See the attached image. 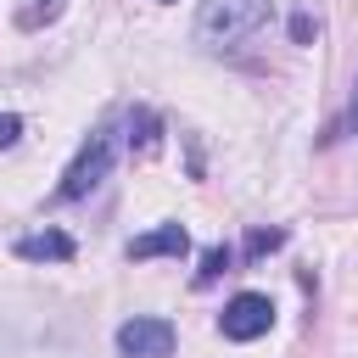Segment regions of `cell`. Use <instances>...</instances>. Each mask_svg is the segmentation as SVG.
I'll return each instance as SVG.
<instances>
[{"label":"cell","mask_w":358,"mask_h":358,"mask_svg":"<svg viewBox=\"0 0 358 358\" xmlns=\"http://www.w3.org/2000/svg\"><path fill=\"white\" fill-rule=\"evenodd\" d=\"M268 22V0H201L196 6V39L201 45H235Z\"/></svg>","instance_id":"cell-1"},{"label":"cell","mask_w":358,"mask_h":358,"mask_svg":"<svg viewBox=\"0 0 358 358\" xmlns=\"http://www.w3.org/2000/svg\"><path fill=\"white\" fill-rule=\"evenodd\" d=\"M112 162H117V134L112 129H95L84 145H78V157H73V168L62 173V185H56V201H84L106 173H112Z\"/></svg>","instance_id":"cell-2"},{"label":"cell","mask_w":358,"mask_h":358,"mask_svg":"<svg viewBox=\"0 0 358 358\" xmlns=\"http://www.w3.org/2000/svg\"><path fill=\"white\" fill-rule=\"evenodd\" d=\"M218 330H224L229 341H257V336H268V330H274V302H268L263 291H241V296H229V302H224Z\"/></svg>","instance_id":"cell-3"},{"label":"cell","mask_w":358,"mask_h":358,"mask_svg":"<svg viewBox=\"0 0 358 358\" xmlns=\"http://www.w3.org/2000/svg\"><path fill=\"white\" fill-rule=\"evenodd\" d=\"M117 352L123 358H168L173 352V324L168 319H129L123 330H117Z\"/></svg>","instance_id":"cell-4"},{"label":"cell","mask_w":358,"mask_h":358,"mask_svg":"<svg viewBox=\"0 0 358 358\" xmlns=\"http://www.w3.org/2000/svg\"><path fill=\"white\" fill-rule=\"evenodd\" d=\"M185 252H190L185 224H157V229H145V235L129 241V257L134 263H145V257H185Z\"/></svg>","instance_id":"cell-5"},{"label":"cell","mask_w":358,"mask_h":358,"mask_svg":"<svg viewBox=\"0 0 358 358\" xmlns=\"http://www.w3.org/2000/svg\"><path fill=\"white\" fill-rule=\"evenodd\" d=\"M11 252L28 257V263H67V257L78 252V241H73L67 229H39V235H22Z\"/></svg>","instance_id":"cell-6"},{"label":"cell","mask_w":358,"mask_h":358,"mask_svg":"<svg viewBox=\"0 0 358 358\" xmlns=\"http://www.w3.org/2000/svg\"><path fill=\"white\" fill-rule=\"evenodd\" d=\"M157 140H162L157 112H151V106H134V112H129V145H134V151H157Z\"/></svg>","instance_id":"cell-7"},{"label":"cell","mask_w":358,"mask_h":358,"mask_svg":"<svg viewBox=\"0 0 358 358\" xmlns=\"http://www.w3.org/2000/svg\"><path fill=\"white\" fill-rule=\"evenodd\" d=\"M229 263H235V252H229V246H213V252L201 257V268H196V285H213L218 274H229Z\"/></svg>","instance_id":"cell-8"},{"label":"cell","mask_w":358,"mask_h":358,"mask_svg":"<svg viewBox=\"0 0 358 358\" xmlns=\"http://www.w3.org/2000/svg\"><path fill=\"white\" fill-rule=\"evenodd\" d=\"M285 246V229H252L246 235V257H268V252H280Z\"/></svg>","instance_id":"cell-9"},{"label":"cell","mask_w":358,"mask_h":358,"mask_svg":"<svg viewBox=\"0 0 358 358\" xmlns=\"http://www.w3.org/2000/svg\"><path fill=\"white\" fill-rule=\"evenodd\" d=\"M313 34H319V22H313L308 11H296V17H291V39H296V45H308Z\"/></svg>","instance_id":"cell-10"},{"label":"cell","mask_w":358,"mask_h":358,"mask_svg":"<svg viewBox=\"0 0 358 358\" xmlns=\"http://www.w3.org/2000/svg\"><path fill=\"white\" fill-rule=\"evenodd\" d=\"M22 140V117L17 112H0V145H17Z\"/></svg>","instance_id":"cell-11"},{"label":"cell","mask_w":358,"mask_h":358,"mask_svg":"<svg viewBox=\"0 0 358 358\" xmlns=\"http://www.w3.org/2000/svg\"><path fill=\"white\" fill-rule=\"evenodd\" d=\"M56 11H62V0H45V17H56Z\"/></svg>","instance_id":"cell-12"}]
</instances>
